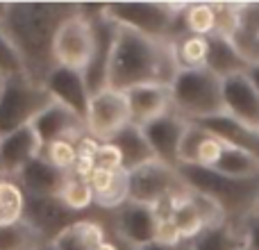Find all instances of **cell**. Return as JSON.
Segmentation results:
<instances>
[{"label": "cell", "instance_id": "6da1fadb", "mask_svg": "<svg viewBox=\"0 0 259 250\" xmlns=\"http://www.w3.org/2000/svg\"><path fill=\"white\" fill-rule=\"evenodd\" d=\"M82 12V5L73 3H3L0 30L18 50L25 66V75L36 85H44L55 62V36L59 27Z\"/></svg>", "mask_w": 259, "mask_h": 250}, {"label": "cell", "instance_id": "7a4b0ae2", "mask_svg": "<svg viewBox=\"0 0 259 250\" xmlns=\"http://www.w3.org/2000/svg\"><path fill=\"white\" fill-rule=\"evenodd\" d=\"M180 71L173 41L152 39L116 25L112 57L107 68V87L127 91L141 85H166Z\"/></svg>", "mask_w": 259, "mask_h": 250}, {"label": "cell", "instance_id": "3957f363", "mask_svg": "<svg viewBox=\"0 0 259 250\" xmlns=\"http://www.w3.org/2000/svg\"><path fill=\"white\" fill-rule=\"evenodd\" d=\"M178 171L189 191L209 200L221 212L223 221L241 228L255 214L259 200V178H230L219 171L200 166H180Z\"/></svg>", "mask_w": 259, "mask_h": 250}, {"label": "cell", "instance_id": "277c9868", "mask_svg": "<svg viewBox=\"0 0 259 250\" xmlns=\"http://www.w3.org/2000/svg\"><path fill=\"white\" fill-rule=\"evenodd\" d=\"M170 89V109L187 123H200L225 114L221 77L207 68H180Z\"/></svg>", "mask_w": 259, "mask_h": 250}, {"label": "cell", "instance_id": "5b68a950", "mask_svg": "<svg viewBox=\"0 0 259 250\" xmlns=\"http://www.w3.org/2000/svg\"><path fill=\"white\" fill-rule=\"evenodd\" d=\"M189 3H112L103 5V16L114 25L127 27L152 39H170L187 34L182 14Z\"/></svg>", "mask_w": 259, "mask_h": 250}, {"label": "cell", "instance_id": "8992f818", "mask_svg": "<svg viewBox=\"0 0 259 250\" xmlns=\"http://www.w3.org/2000/svg\"><path fill=\"white\" fill-rule=\"evenodd\" d=\"M53 103L46 87L32 82L27 75L5 80L0 89V137L32 125Z\"/></svg>", "mask_w": 259, "mask_h": 250}, {"label": "cell", "instance_id": "52a82bcc", "mask_svg": "<svg viewBox=\"0 0 259 250\" xmlns=\"http://www.w3.org/2000/svg\"><path fill=\"white\" fill-rule=\"evenodd\" d=\"M182 191H187V184H184L180 171L173 166H166L159 159H152L127 173L130 202H137V205H148L157 210L168 198Z\"/></svg>", "mask_w": 259, "mask_h": 250}, {"label": "cell", "instance_id": "ba28073f", "mask_svg": "<svg viewBox=\"0 0 259 250\" xmlns=\"http://www.w3.org/2000/svg\"><path fill=\"white\" fill-rule=\"evenodd\" d=\"M94 23L87 12V5H82V12L68 18L55 36V62L57 66L84 73L94 55Z\"/></svg>", "mask_w": 259, "mask_h": 250}, {"label": "cell", "instance_id": "9c48e42d", "mask_svg": "<svg viewBox=\"0 0 259 250\" xmlns=\"http://www.w3.org/2000/svg\"><path fill=\"white\" fill-rule=\"evenodd\" d=\"M87 134L96 141H112L125 125L132 123L130 103L125 91L105 87L98 94L91 96L89 112H87Z\"/></svg>", "mask_w": 259, "mask_h": 250}, {"label": "cell", "instance_id": "30bf717a", "mask_svg": "<svg viewBox=\"0 0 259 250\" xmlns=\"http://www.w3.org/2000/svg\"><path fill=\"white\" fill-rule=\"evenodd\" d=\"M82 219L84 216L71 212L59 200V196H27L23 216V221L48 243H55L71 225Z\"/></svg>", "mask_w": 259, "mask_h": 250}, {"label": "cell", "instance_id": "8fae6325", "mask_svg": "<svg viewBox=\"0 0 259 250\" xmlns=\"http://www.w3.org/2000/svg\"><path fill=\"white\" fill-rule=\"evenodd\" d=\"M87 12H89L91 23H94L96 44H94L91 62L84 71V82L89 94L94 96L107 87V68H109V57H112L114 39H116V25L109 18L103 16V5H98V7H89L87 5Z\"/></svg>", "mask_w": 259, "mask_h": 250}, {"label": "cell", "instance_id": "7c38bea8", "mask_svg": "<svg viewBox=\"0 0 259 250\" xmlns=\"http://www.w3.org/2000/svg\"><path fill=\"white\" fill-rule=\"evenodd\" d=\"M141 130H143V137H146L148 146L155 152V159L164 161L166 166L180 169V143H182V134L187 130V121L180 118L170 109L164 116L146 123Z\"/></svg>", "mask_w": 259, "mask_h": 250}, {"label": "cell", "instance_id": "4fadbf2b", "mask_svg": "<svg viewBox=\"0 0 259 250\" xmlns=\"http://www.w3.org/2000/svg\"><path fill=\"white\" fill-rule=\"evenodd\" d=\"M44 87H46V91L53 96L55 103L71 109L82 121L87 118L91 94H89V89H87L84 73L73 71V68H66V66H55L53 71H50V75L46 77Z\"/></svg>", "mask_w": 259, "mask_h": 250}, {"label": "cell", "instance_id": "5bb4252c", "mask_svg": "<svg viewBox=\"0 0 259 250\" xmlns=\"http://www.w3.org/2000/svg\"><path fill=\"white\" fill-rule=\"evenodd\" d=\"M114 225H116L118 239L127 248L137 250L155 239L157 228V210L148 205H137V202H125L121 210L114 212Z\"/></svg>", "mask_w": 259, "mask_h": 250}, {"label": "cell", "instance_id": "9a60e30c", "mask_svg": "<svg viewBox=\"0 0 259 250\" xmlns=\"http://www.w3.org/2000/svg\"><path fill=\"white\" fill-rule=\"evenodd\" d=\"M221 91H223L225 114L246 125L257 128L259 125V94L255 91L252 82L248 80L246 73L223 77L221 80Z\"/></svg>", "mask_w": 259, "mask_h": 250}, {"label": "cell", "instance_id": "2e32d148", "mask_svg": "<svg viewBox=\"0 0 259 250\" xmlns=\"http://www.w3.org/2000/svg\"><path fill=\"white\" fill-rule=\"evenodd\" d=\"M41 155V141L32 125L0 137V173L3 178H16L32 159Z\"/></svg>", "mask_w": 259, "mask_h": 250}, {"label": "cell", "instance_id": "e0dca14e", "mask_svg": "<svg viewBox=\"0 0 259 250\" xmlns=\"http://www.w3.org/2000/svg\"><path fill=\"white\" fill-rule=\"evenodd\" d=\"M32 130L36 132L41 146L57 139H71V141H80L82 137H87V123L82 121L77 114H73L71 109L62 107L59 103H53L48 109L39 114Z\"/></svg>", "mask_w": 259, "mask_h": 250}, {"label": "cell", "instance_id": "ac0fdd59", "mask_svg": "<svg viewBox=\"0 0 259 250\" xmlns=\"http://www.w3.org/2000/svg\"><path fill=\"white\" fill-rule=\"evenodd\" d=\"M125 96L130 103L132 125H139V128L170 112V89L166 85H141L127 89Z\"/></svg>", "mask_w": 259, "mask_h": 250}, {"label": "cell", "instance_id": "d6986e66", "mask_svg": "<svg viewBox=\"0 0 259 250\" xmlns=\"http://www.w3.org/2000/svg\"><path fill=\"white\" fill-rule=\"evenodd\" d=\"M89 184H91V189H94L96 210L114 214V212L121 210L125 202H130L127 173L123 169H118V171L94 169V173L89 175Z\"/></svg>", "mask_w": 259, "mask_h": 250}, {"label": "cell", "instance_id": "ffe728a7", "mask_svg": "<svg viewBox=\"0 0 259 250\" xmlns=\"http://www.w3.org/2000/svg\"><path fill=\"white\" fill-rule=\"evenodd\" d=\"M16 180L25 196H59L68 180V173L55 169L50 161L39 155L16 175Z\"/></svg>", "mask_w": 259, "mask_h": 250}, {"label": "cell", "instance_id": "44dd1931", "mask_svg": "<svg viewBox=\"0 0 259 250\" xmlns=\"http://www.w3.org/2000/svg\"><path fill=\"white\" fill-rule=\"evenodd\" d=\"M198 125L205 128L207 132H211L214 137H219L221 141H225L228 146L239 148V150L248 152V155L259 161V130L257 128L237 121V118L228 116V114L207 118V121H200Z\"/></svg>", "mask_w": 259, "mask_h": 250}, {"label": "cell", "instance_id": "7402d4cb", "mask_svg": "<svg viewBox=\"0 0 259 250\" xmlns=\"http://www.w3.org/2000/svg\"><path fill=\"white\" fill-rule=\"evenodd\" d=\"M250 64L243 59V55L237 50L232 39L225 34L209 36V55H207V71H211L216 77H230L246 73Z\"/></svg>", "mask_w": 259, "mask_h": 250}, {"label": "cell", "instance_id": "603a6c76", "mask_svg": "<svg viewBox=\"0 0 259 250\" xmlns=\"http://www.w3.org/2000/svg\"><path fill=\"white\" fill-rule=\"evenodd\" d=\"M112 143L116 146V150L121 152V161H123V171H125V173L155 159V152L148 146L146 137H143V130L139 128V125H132V123L125 125V128L112 139Z\"/></svg>", "mask_w": 259, "mask_h": 250}, {"label": "cell", "instance_id": "cb8c5ba5", "mask_svg": "<svg viewBox=\"0 0 259 250\" xmlns=\"http://www.w3.org/2000/svg\"><path fill=\"white\" fill-rule=\"evenodd\" d=\"M241 246V228L228 221H216L207 225L196 239H191L187 243V250H239Z\"/></svg>", "mask_w": 259, "mask_h": 250}, {"label": "cell", "instance_id": "d4e9b609", "mask_svg": "<svg viewBox=\"0 0 259 250\" xmlns=\"http://www.w3.org/2000/svg\"><path fill=\"white\" fill-rule=\"evenodd\" d=\"M182 25L187 34H196V36L219 34V5L189 3L182 14Z\"/></svg>", "mask_w": 259, "mask_h": 250}, {"label": "cell", "instance_id": "484cf974", "mask_svg": "<svg viewBox=\"0 0 259 250\" xmlns=\"http://www.w3.org/2000/svg\"><path fill=\"white\" fill-rule=\"evenodd\" d=\"M173 50L180 68H205L209 55V36L180 34L173 39Z\"/></svg>", "mask_w": 259, "mask_h": 250}, {"label": "cell", "instance_id": "4316f807", "mask_svg": "<svg viewBox=\"0 0 259 250\" xmlns=\"http://www.w3.org/2000/svg\"><path fill=\"white\" fill-rule=\"evenodd\" d=\"M27 196L16 178H0V225H12L25 216Z\"/></svg>", "mask_w": 259, "mask_h": 250}, {"label": "cell", "instance_id": "83f0119b", "mask_svg": "<svg viewBox=\"0 0 259 250\" xmlns=\"http://www.w3.org/2000/svg\"><path fill=\"white\" fill-rule=\"evenodd\" d=\"M46 243L25 221L0 225V250H39Z\"/></svg>", "mask_w": 259, "mask_h": 250}, {"label": "cell", "instance_id": "f1b7e54d", "mask_svg": "<svg viewBox=\"0 0 259 250\" xmlns=\"http://www.w3.org/2000/svg\"><path fill=\"white\" fill-rule=\"evenodd\" d=\"M59 200L75 214H84L89 210H96V198L89 180L75 178V175H68L66 184H64L62 193H59Z\"/></svg>", "mask_w": 259, "mask_h": 250}, {"label": "cell", "instance_id": "f546056e", "mask_svg": "<svg viewBox=\"0 0 259 250\" xmlns=\"http://www.w3.org/2000/svg\"><path fill=\"white\" fill-rule=\"evenodd\" d=\"M211 171H219V173L230 175V178H259V161L248 152L228 146L216 169Z\"/></svg>", "mask_w": 259, "mask_h": 250}, {"label": "cell", "instance_id": "4dcf8cb0", "mask_svg": "<svg viewBox=\"0 0 259 250\" xmlns=\"http://www.w3.org/2000/svg\"><path fill=\"white\" fill-rule=\"evenodd\" d=\"M41 157H44L46 161H50L55 169L71 175L73 166H75V159H77V141H71V139L50 141V143H46V146H41Z\"/></svg>", "mask_w": 259, "mask_h": 250}, {"label": "cell", "instance_id": "1f68e13d", "mask_svg": "<svg viewBox=\"0 0 259 250\" xmlns=\"http://www.w3.org/2000/svg\"><path fill=\"white\" fill-rule=\"evenodd\" d=\"M25 75V66L23 59L18 55V50L14 48V44L7 39L3 30H0V77L3 80H12V77Z\"/></svg>", "mask_w": 259, "mask_h": 250}, {"label": "cell", "instance_id": "d6a6232c", "mask_svg": "<svg viewBox=\"0 0 259 250\" xmlns=\"http://www.w3.org/2000/svg\"><path fill=\"white\" fill-rule=\"evenodd\" d=\"M152 241L164 248H173V250H180L187 246V241H184L182 232L178 230V225L166 214H157V228H155V239H152Z\"/></svg>", "mask_w": 259, "mask_h": 250}, {"label": "cell", "instance_id": "836d02e7", "mask_svg": "<svg viewBox=\"0 0 259 250\" xmlns=\"http://www.w3.org/2000/svg\"><path fill=\"white\" fill-rule=\"evenodd\" d=\"M94 159H96V169H107V171H118V169H123L121 152L116 150V146H114L112 141L98 143Z\"/></svg>", "mask_w": 259, "mask_h": 250}, {"label": "cell", "instance_id": "e575fe53", "mask_svg": "<svg viewBox=\"0 0 259 250\" xmlns=\"http://www.w3.org/2000/svg\"><path fill=\"white\" fill-rule=\"evenodd\" d=\"M241 239H243V248L246 250H259V216L252 214L241 225Z\"/></svg>", "mask_w": 259, "mask_h": 250}, {"label": "cell", "instance_id": "d590c367", "mask_svg": "<svg viewBox=\"0 0 259 250\" xmlns=\"http://www.w3.org/2000/svg\"><path fill=\"white\" fill-rule=\"evenodd\" d=\"M246 75H248V80L252 82V87H255V91L259 94V62H257V64H250V66H248Z\"/></svg>", "mask_w": 259, "mask_h": 250}, {"label": "cell", "instance_id": "8d00e7d4", "mask_svg": "<svg viewBox=\"0 0 259 250\" xmlns=\"http://www.w3.org/2000/svg\"><path fill=\"white\" fill-rule=\"evenodd\" d=\"M137 250H173V248H164V246H159V243H148V246H143V248H137ZM180 250H187V246L184 248H180Z\"/></svg>", "mask_w": 259, "mask_h": 250}, {"label": "cell", "instance_id": "74e56055", "mask_svg": "<svg viewBox=\"0 0 259 250\" xmlns=\"http://www.w3.org/2000/svg\"><path fill=\"white\" fill-rule=\"evenodd\" d=\"M39 250H59V248H57V243H46V246H41Z\"/></svg>", "mask_w": 259, "mask_h": 250}, {"label": "cell", "instance_id": "f35d334b", "mask_svg": "<svg viewBox=\"0 0 259 250\" xmlns=\"http://www.w3.org/2000/svg\"><path fill=\"white\" fill-rule=\"evenodd\" d=\"M255 216H259V200H257V207H255Z\"/></svg>", "mask_w": 259, "mask_h": 250}, {"label": "cell", "instance_id": "ab89813d", "mask_svg": "<svg viewBox=\"0 0 259 250\" xmlns=\"http://www.w3.org/2000/svg\"><path fill=\"white\" fill-rule=\"evenodd\" d=\"M3 85H5V80H3V77H0V89H3Z\"/></svg>", "mask_w": 259, "mask_h": 250}, {"label": "cell", "instance_id": "60d3db41", "mask_svg": "<svg viewBox=\"0 0 259 250\" xmlns=\"http://www.w3.org/2000/svg\"><path fill=\"white\" fill-rule=\"evenodd\" d=\"M239 250H246V248H243V246H241V248H239Z\"/></svg>", "mask_w": 259, "mask_h": 250}, {"label": "cell", "instance_id": "b9f144b4", "mask_svg": "<svg viewBox=\"0 0 259 250\" xmlns=\"http://www.w3.org/2000/svg\"><path fill=\"white\" fill-rule=\"evenodd\" d=\"M0 178H3V173H0Z\"/></svg>", "mask_w": 259, "mask_h": 250}, {"label": "cell", "instance_id": "7bdbcfd3", "mask_svg": "<svg viewBox=\"0 0 259 250\" xmlns=\"http://www.w3.org/2000/svg\"><path fill=\"white\" fill-rule=\"evenodd\" d=\"M257 130H259V125H257Z\"/></svg>", "mask_w": 259, "mask_h": 250}]
</instances>
